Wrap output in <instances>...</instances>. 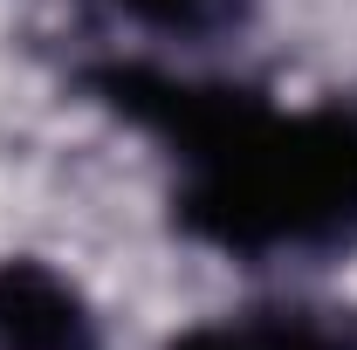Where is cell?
Masks as SVG:
<instances>
[{
	"label": "cell",
	"instance_id": "cell-4",
	"mask_svg": "<svg viewBox=\"0 0 357 350\" xmlns=\"http://www.w3.org/2000/svg\"><path fill=\"white\" fill-rule=\"evenodd\" d=\"M103 7L144 35H165V42H206L248 14V0H103Z\"/></svg>",
	"mask_w": 357,
	"mask_h": 350
},
{
	"label": "cell",
	"instance_id": "cell-2",
	"mask_svg": "<svg viewBox=\"0 0 357 350\" xmlns=\"http://www.w3.org/2000/svg\"><path fill=\"white\" fill-rule=\"evenodd\" d=\"M96 309L62 268L35 254L0 261V350H96Z\"/></svg>",
	"mask_w": 357,
	"mask_h": 350
},
{
	"label": "cell",
	"instance_id": "cell-3",
	"mask_svg": "<svg viewBox=\"0 0 357 350\" xmlns=\"http://www.w3.org/2000/svg\"><path fill=\"white\" fill-rule=\"evenodd\" d=\"M165 350H357V344L316 309H248V316L199 323Z\"/></svg>",
	"mask_w": 357,
	"mask_h": 350
},
{
	"label": "cell",
	"instance_id": "cell-1",
	"mask_svg": "<svg viewBox=\"0 0 357 350\" xmlns=\"http://www.w3.org/2000/svg\"><path fill=\"white\" fill-rule=\"evenodd\" d=\"M89 89L172 158V213L234 261L323 254L357 241V103H268L151 62H103Z\"/></svg>",
	"mask_w": 357,
	"mask_h": 350
}]
</instances>
